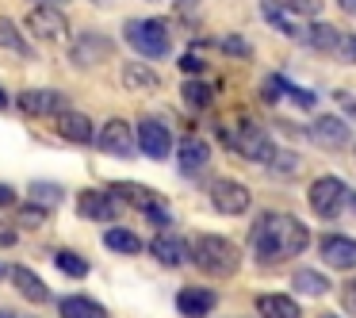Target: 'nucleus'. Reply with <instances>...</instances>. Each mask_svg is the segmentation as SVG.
Instances as JSON below:
<instances>
[{"label": "nucleus", "mask_w": 356, "mask_h": 318, "mask_svg": "<svg viewBox=\"0 0 356 318\" xmlns=\"http://www.w3.org/2000/svg\"><path fill=\"white\" fill-rule=\"evenodd\" d=\"M310 246V230L295 215H280V211H264L257 223L249 226V249L261 264H280L299 257Z\"/></svg>", "instance_id": "f257e3e1"}, {"label": "nucleus", "mask_w": 356, "mask_h": 318, "mask_svg": "<svg viewBox=\"0 0 356 318\" xmlns=\"http://www.w3.org/2000/svg\"><path fill=\"white\" fill-rule=\"evenodd\" d=\"M188 257L207 276H234L241 269V249L230 238H222V234H195L188 241Z\"/></svg>", "instance_id": "f03ea898"}, {"label": "nucleus", "mask_w": 356, "mask_h": 318, "mask_svg": "<svg viewBox=\"0 0 356 318\" xmlns=\"http://www.w3.org/2000/svg\"><path fill=\"white\" fill-rule=\"evenodd\" d=\"M123 39L131 42L142 58H165V54H169V47H172L165 19H127V24H123Z\"/></svg>", "instance_id": "7ed1b4c3"}, {"label": "nucleus", "mask_w": 356, "mask_h": 318, "mask_svg": "<svg viewBox=\"0 0 356 318\" xmlns=\"http://www.w3.org/2000/svg\"><path fill=\"white\" fill-rule=\"evenodd\" d=\"M108 192L115 196L119 203H127V207H138L149 223L169 226V203H165L157 192H149V188H142V184H111Z\"/></svg>", "instance_id": "20e7f679"}, {"label": "nucleus", "mask_w": 356, "mask_h": 318, "mask_svg": "<svg viewBox=\"0 0 356 318\" xmlns=\"http://www.w3.org/2000/svg\"><path fill=\"white\" fill-rule=\"evenodd\" d=\"M222 138L230 142L241 157H249V161H257V165H272V161H276V154H280L276 142H272L261 127H253V123H245L238 134H226L222 131Z\"/></svg>", "instance_id": "39448f33"}, {"label": "nucleus", "mask_w": 356, "mask_h": 318, "mask_svg": "<svg viewBox=\"0 0 356 318\" xmlns=\"http://www.w3.org/2000/svg\"><path fill=\"white\" fill-rule=\"evenodd\" d=\"M307 196H310V207H314L318 218H337L341 207H345V200H353L341 177H318Z\"/></svg>", "instance_id": "423d86ee"}, {"label": "nucleus", "mask_w": 356, "mask_h": 318, "mask_svg": "<svg viewBox=\"0 0 356 318\" xmlns=\"http://www.w3.org/2000/svg\"><path fill=\"white\" fill-rule=\"evenodd\" d=\"M249 203H253V196H249V188L238 184V180H215V184H211V207H215L218 215H245Z\"/></svg>", "instance_id": "0eeeda50"}, {"label": "nucleus", "mask_w": 356, "mask_h": 318, "mask_svg": "<svg viewBox=\"0 0 356 318\" xmlns=\"http://www.w3.org/2000/svg\"><path fill=\"white\" fill-rule=\"evenodd\" d=\"M77 211L81 218H88V223H111V218H119V200L111 192H100V188H85V192L77 196Z\"/></svg>", "instance_id": "6e6552de"}, {"label": "nucleus", "mask_w": 356, "mask_h": 318, "mask_svg": "<svg viewBox=\"0 0 356 318\" xmlns=\"http://www.w3.org/2000/svg\"><path fill=\"white\" fill-rule=\"evenodd\" d=\"M138 150L154 161H165L172 154V134L161 119H142L138 123Z\"/></svg>", "instance_id": "1a4fd4ad"}, {"label": "nucleus", "mask_w": 356, "mask_h": 318, "mask_svg": "<svg viewBox=\"0 0 356 318\" xmlns=\"http://www.w3.org/2000/svg\"><path fill=\"white\" fill-rule=\"evenodd\" d=\"M27 27H31V35L42 42H65L70 39V24H65V16L58 8H31Z\"/></svg>", "instance_id": "9d476101"}, {"label": "nucleus", "mask_w": 356, "mask_h": 318, "mask_svg": "<svg viewBox=\"0 0 356 318\" xmlns=\"http://www.w3.org/2000/svg\"><path fill=\"white\" fill-rule=\"evenodd\" d=\"M16 108L24 116H65L70 111V100L62 93H50V88H31V93H19Z\"/></svg>", "instance_id": "9b49d317"}, {"label": "nucleus", "mask_w": 356, "mask_h": 318, "mask_svg": "<svg viewBox=\"0 0 356 318\" xmlns=\"http://www.w3.org/2000/svg\"><path fill=\"white\" fill-rule=\"evenodd\" d=\"M96 142H100V150L111 157H134V131H131L127 119H108L104 131L96 134Z\"/></svg>", "instance_id": "f8f14e48"}, {"label": "nucleus", "mask_w": 356, "mask_h": 318, "mask_svg": "<svg viewBox=\"0 0 356 318\" xmlns=\"http://www.w3.org/2000/svg\"><path fill=\"white\" fill-rule=\"evenodd\" d=\"M111 50H115V47H111L108 35H81V39L70 47V62H73V65H81V70H88V65L108 62Z\"/></svg>", "instance_id": "ddd939ff"}, {"label": "nucleus", "mask_w": 356, "mask_h": 318, "mask_svg": "<svg viewBox=\"0 0 356 318\" xmlns=\"http://www.w3.org/2000/svg\"><path fill=\"white\" fill-rule=\"evenodd\" d=\"M310 134H314L318 146L341 150V146H348V138H353V127H348L341 116H314V123H310Z\"/></svg>", "instance_id": "4468645a"}, {"label": "nucleus", "mask_w": 356, "mask_h": 318, "mask_svg": "<svg viewBox=\"0 0 356 318\" xmlns=\"http://www.w3.org/2000/svg\"><path fill=\"white\" fill-rule=\"evenodd\" d=\"M318 253L330 269H356V241L345 238V234H325Z\"/></svg>", "instance_id": "2eb2a0df"}, {"label": "nucleus", "mask_w": 356, "mask_h": 318, "mask_svg": "<svg viewBox=\"0 0 356 318\" xmlns=\"http://www.w3.org/2000/svg\"><path fill=\"white\" fill-rule=\"evenodd\" d=\"M215 303H218V295L211 292V287H180V295H177V310H180V315H188V318L211 315Z\"/></svg>", "instance_id": "dca6fc26"}, {"label": "nucleus", "mask_w": 356, "mask_h": 318, "mask_svg": "<svg viewBox=\"0 0 356 318\" xmlns=\"http://www.w3.org/2000/svg\"><path fill=\"white\" fill-rule=\"evenodd\" d=\"M8 276H12V284H16V292L24 295V299H31V303H47L50 299V287L42 284V276H35L27 264H12Z\"/></svg>", "instance_id": "f3484780"}, {"label": "nucleus", "mask_w": 356, "mask_h": 318, "mask_svg": "<svg viewBox=\"0 0 356 318\" xmlns=\"http://www.w3.org/2000/svg\"><path fill=\"white\" fill-rule=\"evenodd\" d=\"M58 134H62L65 142H77V146H88V142L96 138L88 116H81V111H65V116H58Z\"/></svg>", "instance_id": "a211bd4d"}, {"label": "nucleus", "mask_w": 356, "mask_h": 318, "mask_svg": "<svg viewBox=\"0 0 356 318\" xmlns=\"http://www.w3.org/2000/svg\"><path fill=\"white\" fill-rule=\"evenodd\" d=\"M257 310H261V318H299V303L287 299V295H276V292H264L257 295Z\"/></svg>", "instance_id": "6ab92c4d"}, {"label": "nucleus", "mask_w": 356, "mask_h": 318, "mask_svg": "<svg viewBox=\"0 0 356 318\" xmlns=\"http://www.w3.org/2000/svg\"><path fill=\"white\" fill-rule=\"evenodd\" d=\"M149 253H154L157 261L165 264V269H177V264L188 257V246H184L180 238H172V234H161V238H154V246H149Z\"/></svg>", "instance_id": "aec40b11"}, {"label": "nucleus", "mask_w": 356, "mask_h": 318, "mask_svg": "<svg viewBox=\"0 0 356 318\" xmlns=\"http://www.w3.org/2000/svg\"><path fill=\"white\" fill-rule=\"evenodd\" d=\"M58 310H62V318H108V310L88 295H70V299L58 303Z\"/></svg>", "instance_id": "412c9836"}, {"label": "nucleus", "mask_w": 356, "mask_h": 318, "mask_svg": "<svg viewBox=\"0 0 356 318\" xmlns=\"http://www.w3.org/2000/svg\"><path fill=\"white\" fill-rule=\"evenodd\" d=\"M123 85L131 88V93H157V85H161V77H157L154 70H146V65H123Z\"/></svg>", "instance_id": "4be33fe9"}, {"label": "nucleus", "mask_w": 356, "mask_h": 318, "mask_svg": "<svg viewBox=\"0 0 356 318\" xmlns=\"http://www.w3.org/2000/svg\"><path fill=\"white\" fill-rule=\"evenodd\" d=\"M207 161H211V146H207V142H200V138L180 142V169H184V173L203 169Z\"/></svg>", "instance_id": "5701e85b"}, {"label": "nucleus", "mask_w": 356, "mask_h": 318, "mask_svg": "<svg viewBox=\"0 0 356 318\" xmlns=\"http://www.w3.org/2000/svg\"><path fill=\"white\" fill-rule=\"evenodd\" d=\"M104 246L115 249V253H123V257H138V253H142V241L134 238V230H123V226H111V230H104Z\"/></svg>", "instance_id": "b1692460"}, {"label": "nucleus", "mask_w": 356, "mask_h": 318, "mask_svg": "<svg viewBox=\"0 0 356 318\" xmlns=\"http://www.w3.org/2000/svg\"><path fill=\"white\" fill-rule=\"evenodd\" d=\"M291 284H295V292H299V295H314V299L330 292V280H325L322 272H314V269H295Z\"/></svg>", "instance_id": "393cba45"}, {"label": "nucleus", "mask_w": 356, "mask_h": 318, "mask_svg": "<svg viewBox=\"0 0 356 318\" xmlns=\"http://www.w3.org/2000/svg\"><path fill=\"white\" fill-rule=\"evenodd\" d=\"M0 47L19 54V58H31V47H27V39L19 35V27L12 19H0Z\"/></svg>", "instance_id": "a878e982"}, {"label": "nucleus", "mask_w": 356, "mask_h": 318, "mask_svg": "<svg viewBox=\"0 0 356 318\" xmlns=\"http://www.w3.org/2000/svg\"><path fill=\"white\" fill-rule=\"evenodd\" d=\"M307 39H310V47H318V50H325V54H337V47H341V35L333 31L330 24H310V31H307Z\"/></svg>", "instance_id": "bb28decb"}, {"label": "nucleus", "mask_w": 356, "mask_h": 318, "mask_svg": "<svg viewBox=\"0 0 356 318\" xmlns=\"http://www.w3.org/2000/svg\"><path fill=\"white\" fill-rule=\"evenodd\" d=\"M54 264L65 272V276H77V280L88 276V261H85L81 253H70V249H62V253L54 257Z\"/></svg>", "instance_id": "cd10ccee"}, {"label": "nucleus", "mask_w": 356, "mask_h": 318, "mask_svg": "<svg viewBox=\"0 0 356 318\" xmlns=\"http://www.w3.org/2000/svg\"><path fill=\"white\" fill-rule=\"evenodd\" d=\"M261 8H264V19H268V24L276 27L280 35H299V27H295V24H287V16L280 12V4H276V0H261Z\"/></svg>", "instance_id": "c85d7f7f"}, {"label": "nucleus", "mask_w": 356, "mask_h": 318, "mask_svg": "<svg viewBox=\"0 0 356 318\" xmlns=\"http://www.w3.org/2000/svg\"><path fill=\"white\" fill-rule=\"evenodd\" d=\"M31 200H35V203H58V200H62V188L35 180V184H31Z\"/></svg>", "instance_id": "c756f323"}, {"label": "nucleus", "mask_w": 356, "mask_h": 318, "mask_svg": "<svg viewBox=\"0 0 356 318\" xmlns=\"http://www.w3.org/2000/svg\"><path fill=\"white\" fill-rule=\"evenodd\" d=\"M184 100L192 104V108H203V104L211 100V88L200 85V81H188V85H184Z\"/></svg>", "instance_id": "7c9ffc66"}, {"label": "nucleus", "mask_w": 356, "mask_h": 318, "mask_svg": "<svg viewBox=\"0 0 356 318\" xmlns=\"http://www.w3.org/2000/svg\"><path fill=\"white\" fill-rule=\"evenodd\" d=\"M287 12H299V16H318L322 12V0H284Z\"/></svg>", "instance_id": "2f4dec72"}, {"label": "nucleus", "mask_w": 356, "mask_h": 318, "mask_svg": "<svg viewBox=\"0 0 356 318\" xmlns=\"http://www.w3.org/2000/svg\"><path fill=\"white\" fill-rule=\"evenodd\" d=\"M337 58H341V62H353V65H356V35H341Z\"/></svg>", "instance_id": "473e14b6"}, {"label": "nucleus", "mask_w": 356, "mask_h": 318, "mask_svg": "<svg viewBox=\"0 0 356 318\" xmlns=\"http://www.w3.org/2000/svg\"><path fill=\"white\" fill-rule=\"evenodd\" d=\"M19 218H24V223H42V218H47V207H39V203H27V207L19 211Z\"/></svg>", "instance_id": "72a5a7b5"}, {"label": "nucleus", "mask_w": 356, "mask_h": 318, "mask_svg": "<svg viewBox=\"0 0 356 318\" xmlns=\"http://www.w3.org/2000/svg\"><path fill=\"white\" fill-rule=\"evenodd\" d=\"M222 50H230L234 58H249V47L241 39H234V35H230V39H222Z\"/></svg>", "instance_id": "f704fd0d"}, {"label": "nucleus", "mask_w": 356, "mask_h": 318, "mask_svg": "<svg viewBox=\"0 0 356 318\" xmlns=\"http://www.w3.org/2000/svg\"><path fill=\"white\" fill-rule=\"evenodd\" d=\"M295 165H299V157H295V154H284V150H280V154H276V161H272V169L287 173V169H295Z\"/></svg>", "instance_id": "c9c22d12"}, {"label": "nucleus", "mask_w": 356, "mask_h": 318, "mask_svg": "<svg viewBox=\"0 0 356 318\" xmlns=\"http://www.w3.org/2000/svg\"><path fill=\"white\" fill-rule=\"evenodd\" d=\"M0 246H16V230H12L4 218H0Z\"/></svg>", "instance_id": "e433bc0d"}, {"label": "nucleus", "mask_w": 356, "mask_h": 318, "mask_svg": "<svg viewBox=\"0 0 356 318\" xmlns=\"http://www.w3.org/2000/svg\"><path fill=\"white\" fill-rule=\"evenodd\" d=\"M180 70H184V73H200V70H203V62H200L195 54H188V58H180Z\"/></svg>", "instance_id": "4c0bfd02"}, {"label": "nucleus", "mask_w": 356, "mask_h": 318, "mask_svg": "<svg viewBox=\"0 0 356 318\" xmlns=\"http://www.w3.org/2000/svg\"><path fill=\"white\" fill-rule=\"evenodd\" d=\"M0 207H16V192L0 184Z\"/></svg>", "instance_id": "58836bf2"}, {"label": "nucleus", "mask_w": 356, "mask_h": 318, "mask_svg": "<svg viewBox=\"0 0 356 318\" xmlns=\"http://www.w3.org/2000/svg\"><path fill=\"white\" fill-rule=\"evenodd\" d=\"M337 104L348 108V111H356V96H348V93H337Z\"/></svg>", "instance_id": "ea45409f"}, {"label": "nucleus", "mask_w": 356, "mask_h": 318, "mask_svg": "<svg viewBox=\"0 0 356 318\" xmlns=\"http://www.w3.org/2000/svg\"><path fill=\"white\" fill-rule=\"evenodd\" d=\"M345 303H353V307H356V280H348V284H345Z\"/></svg>", "instance_id": "a19ab883"}, {"label": "nucleus", "mask_w": 356, "mask_h": 318, "mask_svg": "<svg viewBox=\"0 0 356 318\" xmlns=\"http://www.w3.org/2000/svg\"><path fill=\"white\" fill-rule=\"evenodd\" d=\"M58 4H65V0H35V8H58Z\"/></svg>", "instance_id": "79ce46f5"}, {"label": "nucleus", "mask_w": 356, "mask_h": 318, "mask_svg": "<svg viewBox=\"0 0 356 318\" xmlns=\"http://www.w3.org/2000/svg\"><path fill=\"white\" fill-rule=\"evenodd\" d=\"M337 4H341L345 12H353V16H356V0H337Z\"/></svg>", "instance_id": "37998d69"}, {"label": "nucleus", "mask_w": 356, "mask_h": 318, "mask_svg": "<svg viewBox=\"0 0 356 318\" xmlns=\"http://www.w3.org/2000/svg\"><path fill=\"white\" fill-rule=\"evenodd\" d=\"M0 108H8V96H4V88H0Z\"/></svg>", "instance_id": "c03bdc74"}, {"label": "nucleus", "mask_w": 356, "mask_h": 318, "mask_svg": "<svg viewBox=\"0 0 356 318\" xmlns=\"http://www.w3.org/2000/svg\"><path fill=\"white\" fill-rule=\"evenodd\" d=\"M0 318H16V315H12V310H0Z\"/></svg>", "instance_id": "a18cd8bd"}, {"label": "nucleus", "mask_w": 356, "mask_h": 318, "mask_svg": "<svg viewBox=\"0 0 356 318\" xmlns=\"http://www.w3.org/2000/svg\"><path fill=\"white\" fill-rule=\"evenodd\" d=\"M4 276H8V269H4V264H0V280H4Z\"/></svg>", "instance_id": "49530a36"}, {"label": "nucleus", "mask_w": 356, "mask_h": 318, "mask_svg": "<svg viewBox=\"0 0 356 318\" xmlns=\"http://www.w3.org/2000/svg\"><path fill=\"white\" fill-rule=\"evenodd\" d=\"M318 318H337V315H318Z\"/></svg>", "instance_id": "de8ad7c7"}, {"label": "nucleus", "mask_w": 356, "mask_h": 318, "mask_svg": "<svg viewBox=\"0 0 356 318\" xmlns=\"http://www.w3.org/2000/svg\"><path fill=\"white\" fill-rule=\"evenodd\" d=\"M92 4H108V0H92Z\"/></svg>", "instance_id": "09e8293b"}, {"label": "nucleus", "mask_w": 356, "mask_h": 318, "mask_svg": "<svg viewBox=\"0 0 356 318\" xmlns=\"http://www.w3.org/2000/svg\"><path fill=\"white\" fill-rule=\"evenodd\" d=\"M353 203H356V196H353Z\"/></svg>", "instance_id": "8fccbe9b"}]
</instances>
